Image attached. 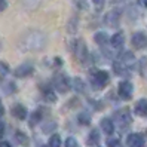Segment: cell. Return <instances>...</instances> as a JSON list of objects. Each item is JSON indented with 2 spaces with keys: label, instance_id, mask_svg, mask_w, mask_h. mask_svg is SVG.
Returning a JSON list of instances; mask_svg holds the SVG:
<instances>
[{
  "label": "cell",
  "instance_id": "obj_1",
  "mask_svg": "<svg viewBox=\"0 0 147 147\" xmlns=\"http://www.w3.org/2000/svg\"><path fill=\"white\" fill-rule=\"evenodd\" d=\"M45 46H46V36L37 30L27 31L20 40V48H21V51H25V52L42 51Z\"/></svg>",
  "mask_w": 147,
  "mask_h": 147
},
{
  "label": "cell",
  "instance_id": "obj_2",
  "mask_svg": "<svg viewBox=\"0 0 147 147\" xmlns=\"http://www.w3.org/2000/svg\"><path fill=\"white\" fill-rule=\"evenodd\" d=\"M89 79H91V85H92L94 89H102V88H106V85L109 83L110 77H109V73L107 71L97 70V71H92L91 73Z\"/></svg>",
  "mask_w": 147,
  "mask_h": 147
},
{
  "label": "cell",
  "instance_id": "obj_3",
  "mask_svg": "<svg viewBox=\"0 0 147 147\" xmlns=\"http://www.w3.org/2000/svg\"><path fill=\"white\" fill-rule=\"evenodd\" d=\"M73 55L74 58L79 61L80 64L86 63V59H88V48H86V43L80 39H77L74 42V45H73Z\"/></svg>",
  "mask_w": 147,
  "mask_h": 147
},
{
  "label": "cell",
  "instance_id": "obj_4",
  "mask_svg": "<svg viewBox=\"0 0 147 147\" xmlns=\"http://www.w3.org/2000/svg\"><path fill=\"white\" fill-rule=\"evenodd\" d=\"M52 86L58 91V92H61V94H65L68 92V89L71 88V85H70V80H68V77L63 73H57L54 76V79H52Z\"/></svg>",
  "mask_w": 147,
  "mask_h": 147
},
{
  "label": "cell",
  "instance_id": "obj_5",
  "mask_svg": "<svg viewBox=\"0 0 147 147\" xmlns=\"http://www.w3.org/2000/svg\"><path fill=\"white\" fill-rule=\"evenodd\" d=\"M115 119H116V122H117V125H119L120 129L128 128L129 125H131V122H132L131 113H129V110H128V109H122V110L116 111Z\"/></svg>",
  "mask_w": 147,
  "mask_h": 147
},
{
  "label": "cell",
  "instance_id": "obj_6",
  "mask_svg": "<svg viewBox=\"0 0 147 147\" xmlns=\"http://www.w3.org/2000/svg\"><path fill=\"white\" fill-rule=\"evenodd\" d=\"M117 92H119V97L122 98V100H131L132 98V94H134V86H132L131 82L123 80V82L119 83Z\"/></svg>",
  "mask_w": 147,
  "mask_h": 147
},
{
  "label": "cell",
  "instance_id": "obj_7",
  "mask_svg": "<svg viewBox=\"0 0 147 147\" xmlns=\"http://www.w3.org/2000/svg\"><path fill=\"white\" fill-rule=\"evenodd\" d=\"M34 73V65L31 63H22L21 65H18L13 70V74L20 79H24V77H30Z\"/></svg>",
  "mask_w": 147,
  "mask_h": 147
},
{
  "label": "cell",
  "instance_id": "obj_8",
  "mask_svg": "<svg viewBox=\"0 0 147 147\" xmlns=\"http://www.w3.org/2000/svg\"><path fill=\"white\" fill-rule=\"evenodd\" d=\"M131 43L135 49H143L147 46V34L143 31H137L132 34L131 37Z\"/></svg>",
  "mask_w": 147,
  "mask_h": 147
},
{
  "label": "cell",
  "instance_id": "obj_9",
  "mask_svg": "<svg viewBox=\"0 0 147 147\" xmlns=\"http://www.w3.org/2000/svg\"><path fill=\"white\" fill-rule=\"evenodd\" d=\"M144 137L141 134H129L126 138V146L128 147H144Z\"/></svg>",
  "mask_w": 147,
  "mask_h": 147
},
{
  "label": "cell",
  "instance_id": "obj_10",
  "mask_svg": "<svg viewBox=\"0 0 147 147\" xmlns=\"http://www.w3.org/2000/svg\"><path fill=\"white\" fill-rule=\"evenodd\" d=\"M11 111H12V116L16 117L18 120H25L27 116H28L27 109H25V106H22V104H13Z\"/></svg>",
  "mask_w": 147,
  "mask_h": 147
},
{
  "label": "cell",
  "instance_id": "obj_11",
  "mask_svg": "<svg viewBox=\"0 0 147 147\" xmlns=\"http://www.w3.org/2000/svg\"><path fill=\"white\" fill-rule=\"evenodd\" d=\"M119 20H120V12L117 9H113L106 15L104 22H106V25H109V27H116V25L119 24Z\"/></svg>",
  "mask_w": 147,
  "mask_h": 147
},
{
  "label": "cell",
  "instance_id": "obj_12",
  "mask_svg": "<svg viewBox=\"0 0 147 147\" xmlns=\"http://www.w3.org/2000/svg\"><path fill=\"white\" fill-rule=\"evenodd\" d=\"M100 126H101V131L106 135H111L115 132V122L110 117H102L100 122Z\"/></svg>",
  "mask_w": 147,
  "mask_h": 147
},
{
  "label": "cell",
  "instance_id": "obj_13",
  "mask_svg": "<svg viewBox=\"0 0 147 147\" xmlns=\"http://www.w3.org/2000/svg\"><path fill=\"white\" fill-rule=\"evenodd\" d=\"M40 91H42L43 98H45L46 101H49V102H55L57 101V95H55V92L52 91V88H51L49 85H42Z\"/></svg>",
  "mask_w": 147,
  "mask_h": 147
},
{
  "label": "cell",
  "instance_id": "obj_14",
  "mask_svg": "<svg viewBox=\"0 0 147 147\" xmlns=\"http://www.w3.org/2000/svg\"><path fill=\"white\" fill-rule=\"evenodd\" d=\"M134 111H135L137 116L147 117V100L137 101V104H135V107H134Z\"/></svg>",
  "mask_w": 147,
  "mask_h": 147
},
{
  "label": "cell",
  "instance_id": "obj_15",
  "mask_svg": "<svg viewBox=\"0 0 147 147\" xmlns=\"http://www.w3.org/2000/svg\"><path fill=\"white\" fill-rule=\"evenodd\" d=\"M110 43H111V46L116 48V49H120L123 46V43H125V36H123V33L122 31H119L116 34H113L110 39Z\"/></svg>",
  "mask_w": 147,
  "mask_h": 147
},
{
  "label": "cell",
  "instance_id": "obj_16",
  "mask_svg": "<svg viewBox=\"0 0 147 147\" xmlns=\"http://www.w3.org/2000/svg\"><path fill=\"white\" fill-rule=\"evenodd\" d=\"M100 143V132L98 129H92V131L88 134V138H86V144L89 147H97Z\"/></svg>",
  "mask_w": 147,
  "mask_h": 147
},
{
  "label": "cell",
  "instance_id": "obj_17",
  "mask_svg": "<svg viewBox=\"0 0 147 147\" xmlns=\"http://www.w3.org/2000/svg\"><path fill=\"white\" fill-rule=\"evenodd\" d=\"M119 61H120V63H123L125 65H128L129 68H131V65H132V64H134V61H135V57H134V54H132V52L126 51V52H123L122 55L119 57Z\"/></svg>",
  "mask_w": 147,
  "mask_h": 147
},
{
  "label": "cell",
  "instance_id": "obj_18",
  "mask_svg": "<svg viewBox=\"0 0 147 147\" xmlns=\"http://www.w3.org/2000/svg\"><path fill=\"white\" fill-rule=\"evenodd\" d=\"M113 70H115L116 74L122 76V74H126V73L129 71V67L125 65L123 63H120L119 59H117V61H115V64H113Z\"/></svg>",
  "mask_w": 147,
  "mask_h": 147
},
{
  "label": "cell",
  "instance_id": "obj_19",
  "mask_svg": "<svg viewBox=\"0 0 147 147\" xmlns=\"http://www.w3.org/2000/svg\"><path fill=\"white\" fill-rule=\"evenodd\" d=\"M70 85L76 92H80V94L85 92V83H83V80L80 79V77H74V79L70 82Z\"/></svg>",
  "mask_w": 147,
  "mask_h": 147
},
{
  "label": "cell",
  "instance_id": "obj_20",
  "mask_svg": "<svg viewBox=\"0 0 147 147\" xmlns=\"http://www.w3.org/2000/svg\"><path fill=\"white\" fill-rule=\"evenodd\" d=\"M94 40H95V43H97V45H100V46H104L106 43L109 42V36H107V34H106L104 31H98V33H95Z\"/></svg>",
  "mask_w": 147,
  "mask_h": 147
},
{
  "label": "cell",
  "instance_id": "obj_21",
  "mask_svg": "<svg viewBox=\"0 0 147 147\" xmlns=\"http://www.w3.org/2000/svg\"><path fill=\"white\" fill-rule=\"evenodd\" d=\"M15 140L18 141V144H21V146H28V143H30L27 134L22 132V131H16L15 132Z\"/></svg>",
  "mask_w": 147,
  "mask_h": 147
},
{
  "label": "cell",
  "instance_id": "obj_22",
  "mask_svg": "<svg viewBox=\"0 0 147 147\" xmlns=\"http://www.w3.org/2000/svg\"><path fill=\"white\" fill-rule=\"evenodd\" d=\"M77 122L82 126H88L91 123V115L88 111H82V113H79V116H77Z\"/></svg>",
  "mask_w": 147,
  "mask_h": 147
},
{
  "label": "cell",
  "instance_id": "obj_23",
  "mask_svg": "<svg viewBox=\"0 0 147 147\" xmlns=\"http://www.w3.org/2000/svg\"><path fill=\"white\" fill-rule=\"evenodd\" d=\"M48 147H61V137L58 134H54L52 137L49 138V141L46 144Z\"/></svg>",
  "mask_w": 147,
  "mask_h": 147
},
{
  "label": "cell",
  "instance_id": "obj_24",
  "mask_svg": "<svg viewBox=\"0 0 147 147\" xmlns=\"http://www.w3.org/2000/svg\"><path fill=\"white\" fill-rule=\"evenodd\" d=\"M43 115H45V113H43V109H37V110L33 113L30 123H31V125H36V122H40V120L43 119Z\"/></svg>",
  "mask_w": 147,
  "mask_h": 147
},
{
  "label": "cell",
  "instance_id": "obj_25",
  "mask_svg": "<svg viewBox=\"0 0 147 147\" xmlns=\"http://www.w3.org/2000/svg\"><path fill=\"white\" fill-rule=\"evenodd\" d=\"M2 88H3V91H5L6 94H12V92H15V91H16L15 83H12L11 80H6V82L2 85Z\"/></svg>",
  "mask_w": 147,
  "mask_h": 147
},
{
  "label": "cell",
  "instance_id": "obj_26",
  "mask_svg": "<svg viewBox=\"0 0 147 147\" xmlns=\"http://www.w3.org/2000/svg\"><path fill=\"white\" fill-rule=\"evenodd\" d=\"M73 5L79 11H86L88 9V2H86V0H73Z\"/></svg>",
  "mask_w": 147,
  "mask_h": 147
},
{
  "label": "cell",
  "instance_id": "obj_27",
  "mask_svg": "<svg viewBox=\"0 0 147 147\" xmlns=\"http://www.w3.org/2000/svg\"><path fill=\"white\" fill-rule=\"evenodd\" d=\"M55 128H57V123H55V122H51V123L43 125V126H42V131L45 132V134H49V132H52Z\"/></svg>",
  "mask_w": 147,
  "mask_h": 147
},
{
  "label": "cell",
  "instance_id": "obj_28",
  "mask_svg": "<svg viewBox=\"0 0 147 147\" xmlns=\"http://www.w3.org/2000/svg\"><path fill=\"white\" fill-rule=\"evenodd\" d=\"M64 147H79V143H77V140L74 137H68L65 140V144Z\"/></svg>",
  "mask_w": 147,
  "mask_h": 147
},
{
  "label": "cell",
  "instance_id": "obj_29",
  "mask_svg": "<svg viewBox=\"0 0 147 147\" xmlns=\"http://www.w3.org/2000/svg\"><path fill=\"white\" fill-rule=\"evenodd\" d=\"M7 73H9V67H7L6 63L0 61V77H5Z\"/></svg>",
  "mask_w": 147,
  "mask_h": 147
},
{
  "label": "cell",
  "instance_id": "obj_30",
  "mask_svg": "<svg viewBox=\"0 0 147 147\" xmlns=\"http://www.w3.org/2000/svg\"><path fill=\"white\" fill-rule=\"evenodd\" d=\"M107 146L109 147H119L120 146L119 138H109V140H107Z\"/></svg>",
  "mask_w": 147,
  "mask_h": 147
},
{
  "label": "cell",
  "instance_id": "obj_31",
  "mask_svg": "<svg viewBox=\"0 0 147 147\" xmlns=\"http://www.w3.org/2000/svg\"><path fill=\"white\" fill-rule=\"evenodd\" d=\"M92 2H94V6H95V7H97V9L100 11L101 7L104 6V3H106V0H92Z\"/></svg>",
  "mask_w": 147,
  "mask_h": 147
},
{
  "label": "cell",
  "instance_id": "obj_32",
  "mask_svg": "<svg viewBox=\"0 0 147 147\" xmlns=\"http://www.w3.org/2000/svg\"><path fill=\"white\" fill-rule=\"evenodd\" d=\"M6 7H7V2H6V0H0V12L5 11Z\"/></svg>",
  "mask_w": 147,
  "mask_h": 147
},
{
  "label": "cell",
  "instance_id": "obj_33",
  "mask_svg": "<svg viewBox=\"0 0 147 147\" xmlns=\"http://www.w3.org/2000/svg\"><path fill=\"white\" fill-rule=\"evenodd\" d=\"M3 135H5V123L0 122V138H2Z\"/></svg>",
  "mask_w": 147,
  "mask_h": 147
},
{
  "label": "cell",
  "instance_id": "obj_34",
  "mask_svg": "<svg viewBox=\"0 0 147 147\" xmlns=\"http://www.w3.org/2000/svg\"><path fill=\"white\" fill-rule=\"evenodd\" d=\"M0 147H12L9 141H0Z\"/></svg>",
  "mask_w": 147,
  "mask_h": 147
},
{
  "label": "cell",
  "instance_id": "obj_35",
  "mask_svg": "<svg viewBox=\"0 0 147 147\" xmlns=\"http://www.w3.org/2000/svg\"><path fill=\"white\" fill-rule=\"evenodd\" d=\"M138 3H140L143 7H147V0H138Z\"/></svg>",
  "mask_w": 147,
  "mask_h": 147
},
{
  "label": "cell",
  "instance_id": "obj_36",
  "mask_svg": "<svg viewBox=\"0 0 147 147\" xmlns=\"http://www.w3.org/2000/svg\"><path fill=\"white\" fill-rule=\"evenodd\" d=\"M5 115V107L2 106V104H0V119H2V116Z\"/></svg>",
  "mask_w": 147,
  "mask_h": 147
},
{
  "label": "cell",
  "instance_id": "obj_37",
  "mask_svg": "<svg viewBox=\"0 0 147 147\" xmlns=\"http://www.w3.org/2000/svg\"><path fill=\"white\" fill-rule=\"evenodd\" d=\"M0 49H2V42H0Z\"/></svg>",
  "mask_w": 147,
  "mask_h": 147
},
{
  "label": "cell",
  "instance_id": "obj_38",
  "mask_svg": "<svg viewBox=\"0 0 147 147\" xmlns=\"http://www.w3.org/2000/svg\"><path fill=\"white\" fill-rule=\"evenodd\" d=\"M40 147H48V146H40Z\"/></svg>",
  "mask_w": 147,
  "mask_h": 147
},
{
  "label": "cell",
  "instance_id": "obj_39",
  "mask_svg": "<svg viewBox=\"0 0 147 147\" xmlns=\"http://www.w3.org/2000/svg\"><path fill=\"white\" fill-rule=\"evenodd\" d=\"M97 147H98V146H97Z\"/></svg>",
  "mask_w": 147,
  "mask_h": 147
}]
</instances>
